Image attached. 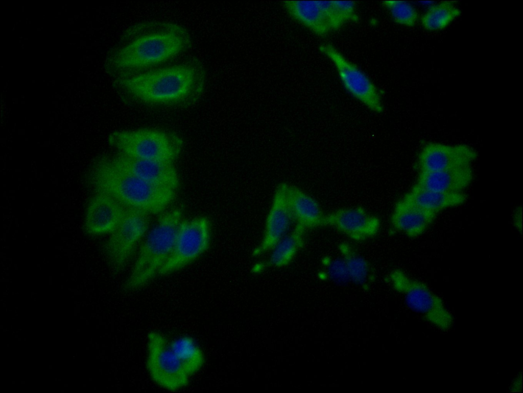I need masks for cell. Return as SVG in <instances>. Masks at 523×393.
I'll return each mask as SVG.
<instances>
[{
    "mask_svg": "<svg viewBox=\"0 0 523 393\" xmlns=\"http://www.w3.org/2000/svg\"><path fill=\"white\" fill-rule=\"evenodd\" d=\"M189 32L178 23L158 20L136 23L121 36L108 58V69L116 80L130 77L178 57L190 48Z\"/></svg>",
    "mask_w": 523,
    "mask_h": 393,
    "instance_id": "cell-1",
    "label": "cell"
},
{
    "mask_svg": "<svg viewBox=\"0 0 523 393\" xmlns=\"http://www.w3.org/2000/svg\"><path fill=\"white\" fill-rule=\"evenodd\" d=\"M206 84L205 67L193 57L116 80L115 87L124 98L133 102L183 108L200 99Z\"/></svg>",
    "mask_w": 523,
    "mask_h": 393,
    "instance_id": "cell-2",
    "label": "cell"
},
{
    "mask_svg": "<svg viewBox=\"0 0 523 393\" xmlns=\"http://www.w3.org/2000/svg\"><path fill=\"white\" fill-rule=\"evenodd\" d=\"M86 177L97 194L107 195L125 206L149 214L161 213L176 197V190L142 180L118 165L112 157L95 159Z\"/></svg>",
    "mask_w": 523,
    "mask_h": 393,
    "instance_id": "cell-3",
    "label": "cell"
},
{
    "mask_svg": "<svg viewBox=\"0 0 523 393\" xmlns=\"http://www.w3.org/2000/svg\"><path fill=\"white\" fill-rule=\"evenodd\" d=\"M182 216L181 209L175 208L159 217L139 250L125 283L127 290L140 288L159 274L172 252Z\"/></svg>",
    "mask_w": 523,
    "mask_h": 393,
    "instance_id": "cell-4",
    "label": "cell"
},
{
    "mask_svg": "<svg viewBox=\"0 0 523 393\" xmlns=\"http://www.w3.org/2000/svg\"><path fill=\"white\" fill-rule=\"evenodd\" d=\"M108 140L111 146L125 155L172 163L183 147V141L177 135L154 129L116 131Z\"/></svg>",
    "mask_w": 523,
    "mask_h": 393,
    "instance_id": "cell-5",
    "label": "cell"
},
{
    "mask_svg": "<svg viewBox=\"0 0 523 393\" xmlns=\"http://www.w3.org/2000/svg\"><path fill=\"white\" fill-rule=\"evenodd\" d=\"M392 287L404 296L407 306L443 331L449 330L454 324L452 314L445 307L440 297L424 283L412 278L398 269L391 270L387 276Z\"/></svg>",
    "mask_w": 523,
    "mask_h": 393,
    "instance_id": "cell-6",
    "label": "cell"
},
{
    "mask_svg": "<svg viewBox=\"0 0 523 393\" xmlns=\"http://www.w3.org/2000/svg\"><path fill=\"white\" fill-rule=\"evenodd\" d=\"M210 240V222L206 217L182 220L171 254L158 275L171 274L194 261L207 250Z\"/></svg>",
    "mask_w": 523,
    "mask_h": 393,
    "instance_id": "cell-7",
    "label": "cell"
},
{
    "mask_svg": "<svg viewBox=\"0 0 523 393\" xmlns=\"http://www.w3.org/2000/svg\"><path fill=\"white\" fill-rule=\"evenodd\" d=\"M147 368L156 384L171 391L178 390L188 384L189 376L162 333L150 332L147 336Z\"/></svg>",
    "mask_w": 523,
    "mask_h": 393,
    "instance_id": "cell-8",
    "label": "cell"
},
{
    "mask_svg": "<svg viewBox=\"0 0 523 393\" xmlns=\"http://www.w3.org/2000/svg\"><path fill=\"white\" fill-rule=\"evenodd\" d=\"M319 50L332 63L344 88L351 95L372 111L377 113L383 112L378 89L357 65L330 43L321 44Z\"/></svg>",
    "mask_w": 523,
    "mask_h": 393,
    "instance_id": "cell-9",
    "label": "cell"
},
{
    "mask_svg": "<svg viewBox=\"0 0 523 393\" xmlns=\"http://www.w3.org/2000/svg\"><path fill=\"white\" fill-rule=\"evenodd\" d=\"M149 214L126 206L124 214L105 247L109 264L113 270H122L133 250L148 230Z\"/></svg>",
    "mask_w": 523,
    "mask_h": 393,
    "instance_id": "cell-10",
    "label": "cell"
},
{
    "mask_svg": "<svg viewBox=\"0 0 523 393\" xmlns=\"http://www.w3.org/2000/svg\"><path fill=\"white\" fill-rule=\"evenodd\" d=\"M323 226L332 228L354 241H363L377 234L379 218L362 207H345L325 214Z\"/></svg>",
    "mask_w": 523,
    "mask_h": 393,
    "instance_id": "cell-11",
    "label": "cell"
},
{
    "mask_svg": "<svg viewBox=\"0 0 523 393\" xmlns=\"http://www.w3.org/2000/svg\"><path fill=\"white\" fill-rule=\"evenodd\" d=\"M287 182L277 185L268 213L263 234L252 255L258 257L270 251L289 232L294 222L287 195Z\"/></svg>",
    "mask_w": 523,
    "mask_h": 393,
    "instance_id": "cell-12",
    "label": "cell"
},
{
    "mask_svg": "<svg viewBox=\"0 0 523 393\" xmlns=\"http://www.w3.org/2000/svg\"><path fill=\"white\" fill-rule=\"evenodd\" d=\"M477 156L476 150L466 144L431 142L422 148L417 163L419 172H432L471 165Z\"/></svg>",
    "mask_w": 523,
    "mask_h": 393,
    "instance_id": "cell-13",
    "label": "cell"
},
{
    "mask_svg": "<svg viewBox=\"0 0 523 393\" xmlns=\"http://www.w3.org/2000/svg\"><path fill=\"white\" fill-rule=\"evenodd\" d=\"M121 167L153 185L177 190L179 178L173 163L143 159L118 153L112 157Z\"/></svg>",
    "mask_w": 523,
    "mask_h": 393,
    "instance_id": "cell-14",
    "label": "cell"
},
{
    "mask_svg": "<svg viewBox=\"0 0 523 393\" xmlns=\"http://www.w3.org/2000/svg\"><path fill=\"white\" fill-rule=\"evenodd\" d=\"M125 209V206L111 197L97 194L87 208L86 229L93 234L111 233L121 221Z\"/></svg>",
    "mask_w": 523,
    "mask_h": 393,
    "instance_id": "cell-15",
    "label": "cell"
},
{
    "mask_svg": "<svg viewBox=\"0 0 523 393\" xmlns=\"http://www.w3.org/2000/svg\"><path fill=\"white\" fill-rule=\"evenodd\" d=\"M437 213L421 208L403 197L395 205L390 221L392 228L411 238L422 234Z\"/></svg>",
    "mask_w": 523,
    "mask_h": 393,
    "instance_id": "cell-16",
    "label": "cell"
},
{
    "mask_svg": "<svg viewBox=\"0 0 523 393\" xmlns=\"http://www.w3.org/2000/svg\"><path fill=\"white\" fill-rule=\"evenodd\" d=\"M471 165L446 170L419 172L414 186L441 192H461L471 182Z\"/></svg>",
    "mask_w": 523,
    "mask_h": 393,
    "instance_id": "cell-17",
    "label": "cell"
},
{
    "mask_svg": "<svg viewBox=\"0 0 523 393\" xmlns=\"http://www.w3.org/2000/svg\"><path fill=\"white\" fill-rule=\"evenodd\" d=\"M287 195L293 221L305 230L323 226L325 214L318 202L297 186L287 183Z\"/></svg>",
    "mask_w": 523,
    "mask_h": 393,
    "instance_id": "cell-18",
    "label": "cell"
},
{
    "mask_svg": "<svg viewBox=\"0 0 523 393\" xmlns=\"http://www.w3.org/2000/svg\"><path fill=\"white\" fill-rule=\"evenodd\" d=\"M305 231L302 227L295 224L293 229L270 251V255L266 261L254 267L253 272L258 273L268 267L279 268L289 265L304 246Z\"/></svg>",
    "mask_w": 523,
    "mask_h": 393,
    "instance_id": "cell-19",
    "label": "cell"
},
{
    "mask_svg": "<svg viewBox=\"0 0 523 393\" xmlns=\"http://www.w3.org/2000/svg\"><path fill=\"white\" fill-rule=\"evenodd\" d=\"M282 4L289 15L319 36L331 31L317 1H284Z\"/></svg>",
    "mask_w": 523,
    "mask_h": 393,
    "instance_id": "cell-20",
    "label": "cell"
},
{
    "mask_svg": "<svg viewBox=\"0 0 523 393\" xmlns=\"http://www.w3.org/2000/svg\"><path fill=\"white\" fill-rule=\"evenodd\" d=\"M403 197L421 208L437 214L445 208L463 204L467 196L462 192H441L414 186Z\"/></svg>",
    "mask_w": 523,
    "mask_h": 393,
    "instance_id": "cell-21",
    "label": "cell"
},
{
    "mask_svg": "<svg viewBox=\"0 0 523 393\" xmlns=\"http://www.w3.org/2000/svg\"><path fill=\"white\" fill-rule=\"evenodd\" d=\"M170 345L176 357L189 377L202 368L205 361L203 352L192 337H178L170 342Z\"/></svg>",
    "mask_w": 523,
    "mask_h": 393,
    "instance_id": "cell-22",
    "label": "cell"
},
{
    "mask_svg": "<svg viewBox=\"0 0 523 393\" xmlns=\"http://www.w3.org/2000/svg\"><path fill=\"white\" fill-rule=\"evenodd\" d=\"M455 2L443 1L431 6L421 17L423 27L430 31L446 28L461 14V11L455 6Z\"/></svg>",
    "mask_w": 523,
    "mask_h": 393,
    "instance_id": "cell-23",
    "label": "cell"
},
{
    "mask_svg": "<svg viewBox=\"0 0 523 393\" xmlns=\"http://www.w3.org/2000/svg\"><path fill=\"white\" fill-rule=\"evenodd\" d=\"M339 248L347 272L351 279L359 284L365 282L368 273V266L365 260L347 243H341Z\"/></svg>",
    "mask_w": 523,
    "mask_h": 393,
    "instance_id": "cell-24",
    "label": "cell"
},
{
    "mask_svg": "<svg viewBox=\"0 0 523 393\" xmlns=\"http://www.w3.org/2000/svg\"><path fill=\"white\" fill-rule=\"evenodd\" d=\"M383 6L389 12L397 23L407 26L415 25L418 18L415 8L409 3L403 1H383Z\"/></svg>",
    "mask_w": 523,
    "mask_h": 393,
    "instance_id": "cell-25",
    "label": "cell"
},
{
    "mask_svg": "<svg viewBox=\"0 0 523 393\" xmlns=\"http://www.w3.org/2000/svg\"><path fill=\"white\" fill-rule=\"evenodd\" d=\"M338 19L343 26L348 21L359 20L356 4L353 1H332Z\"/></svg>",
    "mask_w": 523,
    "mask_h": 393,
    "instance_id": "cell-26",
    "label": "cell"
},
{
    "mask_svg": "<svg viewBox=\"0 0 523 393\" xmlns=\"http://www.w3.org/2000/svg\"><path fill=\"white\" fill-rule=\"evenodd\" d=\"M331 30H337L342 25L341 24L332 1H317Z\"/></svg>",
    "mask_w": 523,
    "mask_h": 393,
    "instance_id": "cell-27",
    "label": "cell"
},
{
    "mask_svg": "<svg viewBox=\"0 0 523 393\" xmlns=\"http://www.w3.org/2000/svg\"><path fill=\"white\" fill-rule=\"evenodd\" d=\"M521 209L518 208L515 212L513 222L515 227L520 231L522 228Z\"/></svg>",
    "mask_w": 523,
    "mask_h": 393,
    "instance_id": "cell-28",
    "label": "cell"
},
{
    "mask_svg": "<svg viewBox=\"0 0 523 393\" xmlns=\"http://www.w3.org/2000/svg\"><path fill=\"white\" fill-rule=\"evenodd\" d=\"M511 391H520L521 389V376H518L511 387Z\"/></svg>",
    "mask_w": 523,
    "mask_h": 393,
    "instance_id": "cell-29",
    "label": "cell"
}]
</instances>
